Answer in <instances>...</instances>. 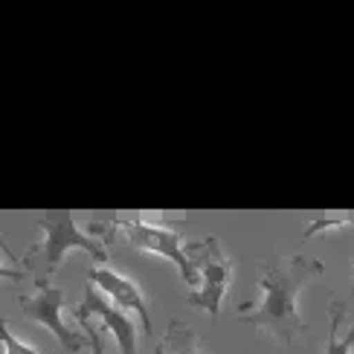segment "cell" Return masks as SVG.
I'll return each mask as SVG.
<instances>
[{
    "instance_id": "1",
    "label": "cell",
    "mask_w": 354,
    "mask_h": 354,
    "mask_svg": "<svg viewBox=\"0 0 354 354\" xmlns=\"http://www.w3.org/2000/svg\"><path fill=\"white\" fill-rule=\"evenodd\" d=\"M326 273V264L308 256H293L288 261L261 259V290L264 299L259 305L241 302L239 305V322L268 331L270 337L282 343H293L299 334L308 331L297 311V293Z\"/></svg>"
},
{
    "instance_id": "2",
    "label": "cell",
    "mask_w": 354,
    "mask_h": 354,
    "mask_svg": "<svg viewBox=\"0 0 354 354\" xmlns=\"http://www.w3.org/2000/svg\"><path fill=\"white\" fill-rule=\"evenodd\" d=\"M38 227L44 230V241L29 247V256L26 261L41 253V264H44V276H53L58 270V264H62L64 253L67 250H84V253H91L96 261H108V247L99 244L93 235H87L76 227V221H73L70 212H55V215H47V218H38Z\"/></svg>"
},
{
    "instance_id": "3",
    "label": "cell",
    "mask_w": 354,
    "mask_h": 354,
    "mask_svg": "<svg viewBox=\"0 0 354 354\" xmlns=\"http://www.w3.org/2000/svg\"><path fill=\"white\" fill-rule=\"evenodd\" d=\"M189 259L198 270L201 290L186 293V302L192 308H201L209 317H218L221 302H224V293L232 279V261L224 256L218 239H203V241L189 244Z\"/></svg>"
},
{
    "instance_id": "4",
    "label": "cell",
    "mask_w": 354,
    "mask_h": 354,
    "mask_svg": "<svg viewBox=\"0 0 354 354\" xmlns=\"http://www.w3.org/2000/svg\"><path fill=\"white\" fill-rule=\"evenodd\" d=\"M113 230H122L134 250H149V253L166 256L169 261H174L180 276L186 279V285H201L195 264H192V259L183 253V247H180L183 221H171V224H151V221H113Z\"/></svg>"
},
{
    "instance_id": "5",
    "label": "cell",
    "mask_w": 354,
    "mask_h": 354,
    "mask_svg": "<svg viewBox=\"0 0 354 354\" xmlns=\"http://www.w3.org/2000/svg\"><path fill=\"white\" fill-rule=\"evenodd\" d=\"M21 305V314L26 319H35L38 326L50 328L58 343H62L70 354L82 351L87 343H91V337H82L76 331H70L64 322H62V305H64V290L50 285V279H35V293H29V297H21L18 299Z\"/></svg>"
},
{
    "instance_id": "6",
    "label": "cell",
    "mask_w": 354,
    "mask_h": 354,
    "mask_svg": "<svg viewBox=\"0 0 354 354\" xmlns=\"http://www.w3.org/2000/svg\"><path fill=\"white\" fill-rule=\"evenodd\" d=\"M73 317L76 319L79 317H87V319L96 317L99 322H105V328L116 337L122 354H137V326L122 314V308H111L108 299L102 297L99 290H93L91 282H87V288H84V302L73 311Z\"/></svg>"
},
{
    "instance_id": "7",
    "label": "cell",
    "mask_w": 354,
    "mask_h": 354,
    "mask_svg": "<svg viewBox=\"0 0 354 354\" xmlns=\"http://www.w3.org/2000/svg\"><path fill=\"white\" fill-rule=\"evenodd\" d=\"M87 282L105 290L108 297L116 302V308H125V311L140 314L142 331L149 334V337L154 334V328H151V314H149V302H145V293H142L134 282H131V279L113 273V270H108V268H91V270H87Z\"/></svg>"
},
{
    "instance_id": "8",
    "label": "cell",
    "mask_w": 354,
    "mask_h": 354,
    "mask_svg": "<svg viewBox=\"0 0 354 354\" xmlns=\"http://www.w3.org/2000/svg\"><path fill=\"white\" fill-rule=\"evenodd\" d=\"M157 354H209V348H206V343L192 328L171 319L163 343L157 346Z\"/></svg>"
},
{
    "instance_id": "9",
    "label": "cell",
    "mask_w": 354,
    "mask_h": 354,
    "mask_svg": "<svg viewBox=\"0 0 354 354\" xmlns=\"http://www.w3.org/2000/svg\"><path fill=\"white\" fill-rule=\"evenodd\" d=\"M348 314V308L340 299L328 302V343H326V354H351L354 346V326L348 331V340H340V326Z\"/></svg>"
},
{
    "instance_id": "10",
    "label": "cell",
    "mask_w": 354,
    "mask_h": 354,
    "mask_svg": "<svg viewBox=\"0 0 354 354\" xmlns=\"http://www.w3.org/2000/svg\"><path fill=\"white\" fill-rule=\"evenodd\" d=\"M343 227H354V221H348V218H340V221L317 218V221H311V224H308V230H305V235H302V241H311L314 235L322 232V230H343Z\"/></svg>"
},
{
    "instance_id": "11",
    "label": "cell",
    "mask_w": 354,
    "mask_h": 354,
    "mask_svg": "<svg viewBox=\"0 0 354 354\" xmlns=\"http://www.w3.org/2000/svg\"><path fill=\"white\" fill-rule=\"evenodd\" d=\"M0 334H3L6 354H41V351H35V348H29V346H24V343L15 340V334H12V328H9V319L0 322Z\"/></svg>"
},
{
    "instance_id": "12",
    "label": "cell",
    "mask_w": 354,
    "mask_h": 354,
    "mask_svg": "<svg viewBox=\"0 0 354 354\" xmlns=\"http://www.w3.org/2000/svg\"><path fill=\"white\" fill-rule=\"evenodd\" d=\"M79 326L87 328V337H91V351L93 354H105V346H102V328H93V319H79Z\"/></svg>"
},
{
    "instance_id": "13",
    "label": "cell",
    "mask_w": 354,
    "mask_h": 354,
    "mask_svg": "<svg viewBox=\"0 0 354 354\" xmlns=\"http://www.w3.org/2000/svg\"><path fill=\"white\" fill-rule=\"evenodd\" d=\"M351 270H354V261H351ZM351 297H354V288H351Z\"/></svg>"
}]
</instances>
